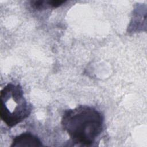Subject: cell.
I'll list each match as a JSON object with an SVG mask.
<instances>
[{
	"mask_svg": "<svg viewBox=\"0 0 147 147\" xmlns=\"http://www.w3.org/2000/svg\"><path fill=\"white\" fill-rule=\"evenodd\" d=\"M48 4L50 7H53L56 8L59 7L60 6L62 5L63 3H64L66 1H60V0H50L48 1Z\"/></svg>",
	"mask_w": 147,
	"mask_h": 147,
	"instance_id": "5",
	"label": "cell"
},
{
	"mask_svg": "<svg viewBox=\"0 0 147 147\" xmlns=\"http://www.w3.org/2000/svg\"><path fill=\"white\" fill-rule=\"evenodd\" d=\"M0 116L9 127H13L28 118L32 107L25 97L22 87L8 83L1 91Z\"/></svg>",
	"mask_w": 147,
	"mask_h": 147,
	"instance_id": "2",
	"label": "cell"
},
{
	"mask_svg": "<svg viewBox=\"0 0 147 147\" xmlns=\"http://www.w3.org/2000/svg\"><path fill=\"white\" fill-rule=\"evenodd\" d=\"M104 118L96 109L80 105L67 110L61 118V125L73 142L91 145L101 134Z\"/></svg>",
	"mask_w": 147,
	"mask_h": 147,
	"instance_id": "1",
	"label": "cell"
},
{
	"mask_svg": "<svg viewBox=\"0 0 147 147\" xmlns=\"http://www.w3.org/2000/svg\"><path fill=\"white\" fill-rule=\"evenodd\" d=\"M42 142L36 136L29 132L22 133L13 139L11 147L20 146H41Z\"/></svg>",
	"mask_w": 147,
	"mask_h": 147,
	"instance_id": "3",
	"label": "cell"
},
{
	"mask_svg": "<svg viewBox=\"0 0 147 147\" xmlns=\"http://www.w3.org/2000/svg\"><path fill=\"white\" fill-rule=\"evenodd\" d=\"M30 5L32 7L36 10H42L45 9L48 7H50L48 4V1L38 0V1H32L30 2Z\"/></svg>",
	"mask_w": 147,
	"mask_h": 147,
	"instance_id": "4",
	"label": "cell"
}]
</instances>
